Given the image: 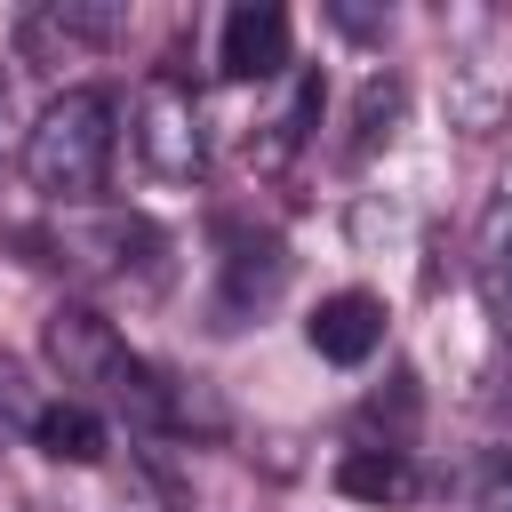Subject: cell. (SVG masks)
Instances as JSON below:
<instances>
[{"label": "cell", "instance_id": "6da1fadb", "mask_svg": "<svg viewBox=\"0 0 512 512\" xmlns=\"http://www.w3.org/2000/svg\"><path fill=\"white\" fill-rule=\"evenodd\" d=\"M40 352L48 368L64 376L72 400H88L96 416H128L136 432H168V424H192V408L176 400V384L88 304H56L40 320Z\"/></svg>", "mask_w": 512, "mask_h": 512}, {"label": "cell", "instance_id": "7a4b0ae2", "mask_svg": "<svg viewBox=\"0 0 512 512\" xmlns=\"http://www.w3.org/2000/svg\"><path fill=\"white\" fill-rule=\"evenodd\" d=\"M120 104L104 88H64L48 96V112L24 128V184L56 208H88L112 176V144H120Z\"/></svg>", "mask_w": 512, "mask_h": 512}, {"label": "cell", "instance_id": "3957f363", "mask_svg": "<svg viewBox=\"0 0 512 512\" xmlns=\"http://www.w3.org/2000/svg\"><path fill=\"white\" fill-rule=\"evenodd\" d=\"M136 152H144V168L152 176H168V184H192V176H208V104L192 96V80H176V72H152L144 88H136Z\"/></svg>", "mask_w": 512, "mask_h": 512}, {"label": "cell", "instance_id": "277c9868", "mask_svg": "<svg viewBox=\"0 0 512 512\" xmlns=\"http://www.w3.org/2000/svg\"><path fill=\"white\" fill-rule=\"evenodd\" d=\"M280 288H288V240H280L272 224L224 216V224H216V320L240 328V320H256Z\"/></svg>", "mask_w": 512, "mask_h": 512}, {"label": "cell", "instance_id": "5b68a950", "mask_svg": "<svg viewBox=\"0 0 512 512\" xmlns=\"http://www.w3.org/2000/svg\"><path fill=\"white\" fill-rule=\"evenodd\" d=\"M504 112H512V56H504V40L480 24V32L448 56V120H456L464 136H496Z\"/></svg>", "mask_w": 512, "mask_h": 512}, {"label": "cell", "instance_id": "8992f818", "mask_svg": "<svg viewBox=\"0 0 512 512\" xmlns=\"http://www.w3.org/2000/svg\"><path fill=\"white\" fill-rule=\"evenodd\" d=\"M288 40H296V24L280 0H240L216 24V64H224V80H272L288 64Z\"/></svg>", "mask_w": 512, "mask_h": 512}, {"label": "cell", "instance_id": "52a82bcc", "mask_svg": "<svg viewBox=\"0 0 512 512\" xmlns=\"http://www.w3.org/2000/svg\"><path fill=\"white\" fill-rule=\"evenodd\" d=\"M304 344H312L328 368H368V360L384 352V296H368V288L320 296L312 320H304Z\"/></svg>", "mask_w": 512, "mask_h": 512}, {"label": "cell", "instance_id": "ba28073f", "mask_svg": "<svg viewBox=\"0 0 512 512\" xmlns=\"http://www.w3.org/2000/svg\"><path fill=\"white\" fill-rule=\"evenodd\" d=\"M48 464H72V472H88V464H104V448H112V432H104V416L88 408V400H40V416H32V432H24Z\"/></svg>", "mask_w": 512, "mask_h": 512}, {"label": "cell", "instance_id": "9c48e42d", "mask_svg": "<svg viewBox=\"0 0 512 512\" xmlns=\"http://www.w3.org/2000/svg\"><path fill=\"white\" fill-rule=\"evenodd\" d=\"M472 288H480L488 320L512 336V184L488 200V216H480V232H472Z\"/></svg>", "mask_w": 512, "mask_h": 512}, {"label": "cell", "instance_id": "30bf717a", "mask_svg": "<svg viewBox=\"0 0 512 512\" xmlns=\"http://www.w3.org/2000/svg\"><path fill=\"white\" fill-rule=\"evenodd\" d=\"M336 488L344 496H360V504H408L424 480H416V464H408V448H344V464H336Z\"/></svg>", "mask_w": 512, "mask_h": 512}, {"label": "cell", "instance_id": "8fae6325", "mask_svg": "<svg viewBox=\"0 0 512 512\" xmlns=\"http://www.w3.org/2000/svg\"><path fill=\"white\" fill-rule=\"evenodd\" d=\"M32 416H40V392H32L24 360H16V352H0V448H8L16 432H32Z\"/></svg>", "mask_w": 512, "mask_h": 512}, {"label": "cell", "instance_id": "7c38bea8", "mask_svg": "<svg viewBox=\"0 0 512 512\" xmlns=\"http://www.w3.org/2000/svg\"><path fill=\"white\" fill-rule=\"evenodd\" d=\"M392 112H400V80H392V72H376V80L360 88V120H352V152H368L376 136H392Z\"/></svg>", "mask_w": 512, "mask_h": 512}, {"label": "cell", "instance_id": "4fadbf2b", "mask_svg": "<svg viewBox=\"0 0 512 512\" xmlns=\"http://www.w3.org/2000/svg\"><path fill=\"white\" fill-rule=\"evenodd\" d=\"M488 512H512V456L488 472Z\"/></svg>", "mask_w": 512, "mask_h": 512}, {"label": "cell", "instance_id": "5bb4252c", "mask_svg": "<svg viewBox=\"0 0 512 512\" xmlns=\"http://www.w3.org/2000/svg\"><path fill=\"white\" fill-rule=\"evenodd\" d=\"M0 128H8V64H0Z\"/></svg>", "mask_w": 512, "mask_h": 512}]
</instances>
